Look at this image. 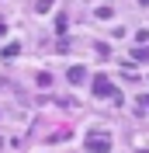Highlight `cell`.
Instances as JSON below:
<instances>
[{
  "label": "cell",
  "mask_w": 149,
  "mask_h": 153,
  "mask_svg": "<svg viewBox=\"0 0 149 153\" xmlns=\"http://www.w3.org/2000/svg\"><path fill=\"white\" fill-rule=\"evenodd\" d=\"M83 146L90 153H111V136H104V132H87Z\"/></svg>",
  "instance_id": "1"
},
{
  "label": "cell",
  "mask_w": 149,
  "mask_h": 153,
  "mask_svg": "<svg viewBox=\"0 0 149 153\" xmlns=\"http://www.w3.org/2000/svg\"><path fill=\"white\" fill-rule=\"evenodd\" d=\"M108 87H111V80H108L104 73L94 76V94H97V97H108Z\"/></svg>",
  "instance_id": "2"
},
{
  "label": "cell",
  "mask_w": 149,
  "mask_h": 153,
  "mask_svg": "<svg viewBox=\"0 0 149 153\" xmlns=\"http://www.w3.org/2000/svg\"><path fill=\"white\" fill-rule=\"evenodd\" d=\"M83 80H87V70L83 66H69V84L76 87V84H83Z\"/></svg>",
  "instance_id": "3"
},
{
  "label": "cell",
  "mask_w": 149,
  "mask_h": 153,
  "mask_svg": "<svg viewBox=\"0 0 149 153\" xmlns=\"http://www.w3.org/2000/svg\"><path fill=\"white\" fill-rule=\"evenodd\" d=\"M94 18H97V21H111L114 14H111V7H97V10H94Z\"/></svg>",
  "instance_id": "4"
},
{
  "label": "cell",
  "mask_w": 149,
  "mask_h": 153,
  "mask_svg": "<svg viewBox=\"0 0 149 153\" xmlns=\"http://www.w3.org/2000/svg\"><path fill=\"white\" fill-rule=\"evenodd\" d=\"M108 101H111V105H121V91H118V87H108Z\"/></svg>",
  "instance_id": "5"
},
{
  "label": "cell",
  "mask_w": 149,
  "mask_h": 153,
  "mask_svg": "<svg viewBox=\"0 0 149 153\" xmlns=\"http://www.w3.org/2000/svg\"><path fill=\"white\" fill-rule=\"evenodd\" d=\"M52 4H56V0H38V4H35V10H38V14H45V10L52 7Z\"/></svg>",
  "instance_id": "6"
},
{
  "label": "cell",
  "mask_w": 149,
  "mask_h": 153,
  "mask_svg": "<svg viewBox=\"0 0 149 153\" xmlns=\"http://www.w3.org/2000/svg\"><path fill=\"white\" fill-rule=\"evenodd\" d=\"M35 80H38V87H49V84H52V73H38Z\"/></svg>",
  "instance_id": "7"
},
{
  "label": "cell",
  "mask_w": 149,
  "mask_h": 153,
  "mask_svg": "<svg viewBox=\"0 0 149 153\" xmlns=\"http://www.w3.org/2000/svg\"><path fill=\"white\" fill-rule=\"evenodd\" d=\"M135 105H139L142 111H149V94H142V97H135Z\"/></svg>",
  "instance_id": "8"
},
{
  "label": "cell",
  "mask_w": 149,
  "mask_h": 153,
  "mask_svg": "<svg viewBox=\"0 0 149 153\" xmlns=\"http://www.w3.org/2000/svg\"><path fill=\"white\" fill-rule=\"evenodd\" d=\"M135 59H149V49H135Z\"/></svg>",
  "instance_id": "9"
},
{
  "label": "cell",
  "mask_w": 149,
  "mask_h": 153,
  "mask_svg": "<svg viewBox=\"0 0 149 153\" xmlns=\"http://www.w3.org/2000/svg\"><path fill=\"white\" fill-rule=\"evenodd\" d=\"M139 4H142V7H149V0H139Z\"/></svg>",
  "instance_id": "10"
}]
</instances>
